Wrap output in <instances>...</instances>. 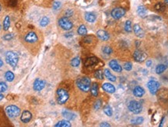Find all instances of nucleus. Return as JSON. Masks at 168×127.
<instances>
[{
  "label": "nucleus",
  "instance_id": "25",
  "mask_svg": "<svg viewBox=\"0 0 168 127\" xmlns=\"http://www.w3.org/2000/svg\"><path fill=\"white\" fill-rule=\"evenodd\" d=\"M55 126L56 127H70L71 126V123L68 121V120H61L59 121L57 124H55Z\"/></svg>",
  "mask_w": 168,
  "mask_h": 127
},
{
  "label": "nucleus",
  "instance_id": "29",
  "mask_svg": "<svg viewBox=\"0 0 168 127\" xmlns=\"http://www.w3.org/2000/svg\"><path fill=\"white\" fill-rule=\"evenodd\" d=\"M143 121H144V118L142 117V116H139V117H137V118H136V119H132V120H131V123H132V124H135V125H138V124L142 123Z\"/></svg>",
  "mask_w": 168,
  "mask_h": 127
},
{
  "label": "nucleus",
  "instance_id": "36",
  "mask_svg": "<svg viewBox=\"0 0 168 127\" xmlns=\"http://www.w3.org/2000/svg\"><path fill=\"white\" fill-rule=\"evenodd\" d=\"M7 88H8L7 84L5 82L1 81L0 82V92H5L7 90Z\"/></svg>",
  "mask_w": 168,
  "mask_h": 127
},
{
  "label": "nucleus",
  "instance_id": "20",
  "mask_svg": "<svg viewBox=\"0 0 168 127\" xmlns=\"http://www.w3.org/2000/svg\"><path fill=\"white\" fill-rule=\"evenodd\" d=\"M104 75H105V77L107 78V79L111 81H116V77L111 73V71H109V69H105L104 70Z\"/></svg>",
  "mask_w": 168,
  "mask_h": 127
},
{
  "label": "nucleus",
  "instance_id": "2",
  "mask_svg": "<svg viewBox=\"0 0 168 127\" xmlns=\"http://www.w3.org/2000/svg\"><path fill=\"white\" fill-rule=\"evenodd\" d=\"M19 61V57L17 54L13 51H8L6 54V61L12 67H16Z\"/></svg>",
  "mask_w": 168,
  "mask_h": 127
},
{
  "label": "nucleus",
  "instance_id": "48",
  "mask_svg": "<svg viewBox=\"0 0 168 127\" xmlns=\"http://www.w3.org/2000/svg\"><path fill=\"white\" fill-rule=\"evenodd\" d=\"M1 9H2V7H1V6H0V11H1Z\"/></svg>",
  "mask_w": 168,
  "mask_h": 127
},
{
  "label": "nucleus",
  "instance_id": "40",
  "mask_svg": "<svg viewBox=\"0 0 168 127\" xmlns=\"http://www.w3.org/2000/svg\"><path fill=\"white\" fill-rule=\"evenodd\" d=\"M13 35L11 34V33H8V34H6V35H4V36H3V39L5 40H10L11 39H13Z\"/></svg>",
  "mask_w": 168,
  "mask_h": 127
},
{
  "label": "nucleus",
  "instance_id": "46",
  "mask_svg": "<svg viewBox=\"0 0 168 127\" xmlns=\"http://www.w3.org/2000/svg\"><path fill=\"white\" fill-rule=\"evenodd\" d=\"M3 66V61L0 59V67H2Z\"/></svg>",
  "mask_w": 168,
  "mask_h": 127
},
{
  "label": "nucleus",
  "instance_id": "5",
  "mask_svg": "<svg viewBox=\"0 0 168 127\" xmlns=\"http://www.w3.org/2000/svg\"><path fill=\"white\" fill-rule=\"evenodd\" d=\"M59 25L64 30H69L73 27V23L69 20V19L67 16H64V17H61V19H59Z\"/></svg>",
  "mask_w": 168,
  "mask_h": 127
},
{
  "label": "nucleus",
  "instance_id": "45",
  "mask_svg": "<svg viewBox=\"0 0 168 127\" xmlns=\"http://www.w3.org/2000/svg\"><path fill=\"white\" fill-rule=\"evenodd\" d=\"M3 98H4V95L2 94V92H0V101H1V100H2V99H3Z\"/></svg>",
  "mask_w": 168,
  "mask_h": 127
},
{
  "label": "nucleus",
  "instance_id": "17",
  "mask_svg": "<svg viewBox=\"0 0 168 127\" xmlns=\"http://www.w3.org/2000/svg\"><path fill=\"white\" fill-rule=\"evenodd\" d=\"M61 114L67 120H73L76 118V115L73 112L66 110V109H64L61 112Z\"/></svg>",
  "mask_w": 168,
  "mask_h": 127
},
{
  "label": "nucleus",
  "instance_id": "10",
  "mask_svg": "<svg viewBox=\"0 0 168 127\" xmlns=\"http://www.w3.org/2000/svg\"><path fill=\"white\" fill-rule=\"evenodd\" d=\"M133 57H134V59H135L136 61H137V62H142V61H144L146 59L147 55L144 52H142V51H141L139 50H137L135 51V53L133 54Z\"/></svg>",
  "mask_w": 168,
  "mask_h": 127
},
{
  "label": "nucleus",
  "instance_id": "26",
  "mask_svg": "<svg viewBox=\"0 0 168 127\" xmlns=\"http://www.w3.org/2000/svg\"><path fill=\"white\" fill-rule=\"evenodd\" d=\"M14 78H15L14 74H13L12 71H8L6 73V75H5V78H6V80L7 81H9V82L13 81V79H14Z\"/></svg>",
  "mask_w": 168,
  "mask_h": 127
},
{
  "label": "nucleus",
  "instance_id": "28",
  "mask_svg": "<svg viewBox=\"0 0 168 127\" xmlns=\"http://www.w3.org/2000/svg\"><path fill=\"white\" fill-rule=\"evenodd\" d=\"M90 90H91V94L93 96H97L98 95V85L97 83H93L90 87Z\"/></svg>",
  "mask_w": 168,
  "mask_h": 127
},
{
  "label": "nucleus",
  "instance_id": "27",
  "mask_svg": "<svg viewBox=\"0 0 168 127\" xmlns=\"http://www.w3.org/2000/svg\"><path fill=\"white\" fill-rule=\"evenodd\" d=\"M77 32H78V34L79 35H80V36H85L87 33V27L84 25H81L78 28Z\"/></svg>",
  "mask_w": 168,
  "mask_h": 127
},
{
  "label": "nucleus",
  "instance_id": "30",
  "mask_svg": "<svg viewBox=\"0 0 168 127\" xmlns=\"http://www.w3.org/2000/svg\"><path fill=\"white\" fill-rule=\"evenodd\" d=\"M49 19L47 17V16H44L42 17V19L40 20V26L42 27H46L48 23H49Z\"/></svg>",
  "mask_w": 168,
  "mask_h": 127
},
{
  "label": "nucleus",
  "instance_id": "24",
  "mask_svg": "<svg viewBox=\"0 0 168 127\" xmlns=\"http://www.w3.org/2000/svg\"><path fill=\"white\" fill-rule=\"evenodd\" d=\"M167 69V66L165 64H159L156 66V73L158 74V75H160L162 74L163 72H164Z\"/></svg>",
  "mask_w": 168,
  "mask_h": 127
},
{
  "label": "nucleus",
  "instance_id": "32",
  "mask_svg": "<svg viewBox=\"0 0 168 127\" xmlns=\"http://www.w3.org/2000/svg\"><path fill=\"white\" fill-rule=\"evenodd\" d=\"M94 76L96 78L100 80H103L104 79V73H102V71L100 70H98L95 73H94Z\"/></svg>",
  "mask_w": 168,
  "mask_h": 127
},
{
  "label": "nucleus",
  "instance_id": "34",
  "mask_svg": "<svg viewBox=\"0 0 168 127\" xmlns=\"http://www.w3.org/2000/svg\"><path fill=\"white\" fill-rule=\"evenodd\" d=\"M104 113L107 115V116H109V117H111V116L112 115V114H113L112 109H111V108L109 105H106V106L104 107Z\"/></svg>",
  "mask_w": 168,
  "mask_h": 127
},
{
  "label": "nucleus",
  "instance_id": "6",
  "mask_svg": "<svg viewBox=\"0 0 168 127\" xmlns=\"http://www.w3.org/2000/svg\"><path fill=\"white\" fill-rule=\"evenodd\" d=\"M6 112L9 118H16V117L19 116V115L20 113V109L19 107L13 105H8L6 108Z\"/></svg>",
  "mask_w": 168,
  "mask_h": 127
},
{
  "label": "nucleus",
  "instance_id": "12",
  "mask_svg": "<svg viewBox=\"0 0 168 127\" xmlns=\"http://www.w3.org/2000/svg\"><path fill=\"white\" fill-rule=\"evenodd\" d=\"M109 66L111 67V68L115 72H118V73H121L122 71V67H121V65L119 64L118 63L117 61L115 60H111L110 62H109Z\"/></svg>",
  "mask_w": 168,
  "mask_h": 127
},
{
  "label": "nucleus",
  "instance_id": "38",
  "mask_svg": "<svg viewBox=\"0 0 168 127\" xmlns=\"http://www.w3.org/2000/svg\"><path fill=\"white\" fill-rule=\"evenodd\" d=\"M124 68L126 70V71H131L132 68V64L130 62H127L124 64Z\"/></svg>",
  "mask_w": 168,
  "mask_h": 127
},
{
  "label": "nucleus",
  "instance_id": "35",
  "mask_svg": "<svg viewBox=\"0 0 168 127\" xmlns=\"http://www.w3.org/2000/svg\"><path fill=\"white\" fill-rule=\"evenodd\" d=\"M102 51H103V53L104 54H107V55L111 54L112 52H113L112 49L110 47H108V46H105V47H104L102 48Z\"/></svg>",
  "mask_w": 168,
  "mask_h": 127
},
{
  "label": "nucleus",
  "instance_id": "21",
  "mask_svg": "<svg viewBox=\"0 0 168 127\" xmlns=\"http://www.w3.org/2000/svg\"><path fill=\"white\" fill-rule=\"evenodd\" d=\"M85 19L89 23H93L96 20V16L93 13H85Z\"/></svg>",
  "mask_w": 168,
  "mask_h": 127
},
{
  "label": "nucleus",
  "instance_id": "47",
  "mask_svg": "<svg viewBox=\"0 0 168 127\" xmlns=\"http://www.w3.org/2000/svg\"><path fill=\"white\" fill-rule=\"evenodd\" d=\"M165 1V3L167 4V5H168V0H164Z\"/></svg>",
  "mask_w": 168,
  "mask_h": 127
},
{
  "label": "nucleus",
  "instance_id": "11",
  "mask_svg": "<svg viewBox=\"0 0 168 127\" xmlns=\"http://www.w3.org/2000/svg\"><path fill=\"white\" fill-rule=\"evenodd\" d=\"M45 87V82L44 80L36 79L33 82V89L36 92H40L42 89H44V88Z\"/></svg>",
  "mask_w": 168,
  "mask_h": 127
},
{
  "label": "nucleus",
  "instance_id": "41",
  "mask_svg": "<svg viewBox=\"0 0 168 127\" xmlns=\"http://www.w3.org/2000/svg\"><path fill=\"white\" fill-rule=\"evenodd\" d=\"M100 106H101V101H100V100L97 101V102H96L95 105H94V109H95L96 110H97V109H99L100 108Z\"/></svg>",
  "mask_w": 168,
  "mask_h": 127
},
{
  "label": "nucleus",
  "instance_id": "8",
  "mask_svg": "<svg viewBox=\"0 0 168 127\" xmlns=\"http://www.w3.org/2000/svg\"><path fill=\"white\" fill-rule=\"evenodd\" d=\"M147 87L150 92L151 94L153 95H156L159 88H160V83L157 82L156 81H154V80H151L148 83H147Z\"/></svg>",
  "mask_w": 168,
  "mask_h": 127
},
{
  "label": "nucleus",
  "instance_id": "31",
  "mask_svg": "<svg viewBox=\"0 0 168 127\" xmlns=\"http://www.w3.org/2000/svg\"><path fill=\"white\" fill-rule=\"evenodd\" d=\"M124 30H125V31L128 32V33H130V32L132 31V23H131L130 20H127L125 22Z\"/></svg>",
  "mask_w": 168,
  "mask_h": 127
},
{
  "label": "nucleus",
  "instance_id": "37",
  "mask_svg": "<svg viewBox=\"0 0 168 127\" xmlns=\"http://www.w3.org/2000/svg\"><path fill=\"white\" fill-rule=\"evenodd\" d=\"M155 9L158 11H163L164 9V6L162 3H158L155 6Z\"/></svg>",
  "mask_w": 168,
  "mask_h": 127
},
{
  "label": "nucleus",
  "instance_id": "14",
  "mask_svg": "<svg viewBox=\"0 0 168 127\" xmlns=\"http://www.w3.org/2000/svg\"><path fill=\"white\" fill-rule=\"evenodd\" d=\"M97 37L99 39H100L103 41H107L110 38V36H109L108 33L105 31V30H98L97 33Z\"/></svg>",
  "mask_w": 168,
  "mask_h": 127
},
{
  "label": "nucleus",
  "instance_id": "16",
  "mask_svg": "<svg viewBox=\"0 0 168 127\" xmlns=\"http://www.w3.org/2000/svg\"><path fill=\"white\" fill-rule=\"evenodd\" d=\"M145 94V90L143 88L140 87V86H136L134 89H133V95L136 97L138 98H141Z\"/></svg>",
  "mask_w": 168,
  "mask_h": 127
},
{
  "label": "nucleus",
  "instance_id": "18",
  "mask_svg": "<svg viewBox=\"0 0 168 127\" xmlns=\"http://www.w3.org/2000/svg\"><path fill=\"white\" fill-rule=\"evenodd\" d=\"M98 61H99V60L96 57H89L85 61V66L86 67H91V66H93V65L97 64L98 63Z\"/></svg>",
  "mask_w": 168,
  "mask_h": 127
},
{
  "label": "nucleus",
  "instance_id": "19",
  "mask_svg": "<svg viewBox=\"0 0 168 127\" xmlns=\"http://www.w3.org/2000/svg\"><path fill=\"white\" fill-rule=\"evenodd\" d=\"M133 30H134V33L136 35V36L139 37V38H142L144 36V32L142 30V29L140 27L139 25L138 24H136L133 27Z\"/></svg>",
  "mask_w": 168,
  "mask_h": 127
},
{
  "label": "nucleus",
  "instance_id": "15",
  "mask_svg": "<svg viewBox=\"0 0 168 127\" xmlns=\"http://www.w3.org/2000/svg\"><path fill=\"white\" fill-rule=\"evenodd\" d=\"M102 88L105 91V92H107L108 93H114L115 92V87L112 84H111V83H104L103 85H102Z\"/></svg>",
  "mask_w": 168,
  "mask_h": 127
},
{
  "label": "nucleus",
  "instance_id": "9",
  "mask_svg": "<svg viewBox=\"0 0 168 127\" xmlns=\"http://www.w3.org/2000/svg\"><path fill=\"white\" fill-rule=\"evenodd\" d=\"M125 15V10L122 8H115L111 11V16L115 19H119Z\"/></svg>",
  "mask_w": 168,
  "mask_h": 127
},
{
  "label": "nucleus",
  "instance_id": "3",
  "mask_svg": "<svg viewBox=\"0 0 168 127\" xmlns=\"http://www.w3.org/2000/svg\"><path fill=\"white\" fill-rule=\"evenodd\" d=\"M69 98V93L66 90L63 88H59L57 90V102L59 104L63 105L65 104Z\"/></svg>",
  "mask_w": 168,
  "mask_h": 127
},
{
  "label": "nucleus",
  "instance_id": "42",
  "mask_svg": "<svg viewBox=\"0 0 168 127\" xmlns=\"http://www.w3.org/2000/svg\"><path fill=\"white\" fill-rule=\"evenodd\" d=\"M73 10H67L66 12H65V15L67 17H70V16H73Z\"/></svg>",
  "mask_w": 168,
  "mask_h": 127
},
{
  "label": "nucleus",
  "instance_id": "1",
  "mask_svg": "<svg viewBox=\"0 0 168 127\" xmlns=\"http://www.w3.org/2000/svg\"><path fill=\"white\" fill-rule=\"evenodd\" d=\"M76 85L79 90L84 92H87L90 91L91 87V81L87 77H83L79 78L76 81Z\"/></svg>",
  "mask_w": 168,
  "mask_h": 127
},
{
  "label": "nucleus",
  "instance_id": "39",
  "mask_svg": "<svg viewBox=\"0 0 168 127\" xmlns=\"http://www.w3.org/2000/svg\"><path fill=\"white\" fill-rule=\"evenodd\" d=\"M60 7H61V2H55L54 3V5H53V9H54L55 10L59 9Z\"/></svg>",
  "mask_w": 168,
  "mask_h": 127
},
{
  "label": "nucleus",
  "instance_id": "33",
  "mask_svg": "<svg viewBox=\"0 0 168 127\" xmlns=\"http://www.w3.org/2000/svg\"><path fill=\"white\" fill-rule=\"evenodd\" d=\"M80 64V59L79 57H75L71 61V65L74 67H76Z\"/></svg>",
  "mask_w": 168,
  "mask_h": 127
},
{
  "label": "nucleus",
  "instance_id": "23",
  "mask_svg": "<svg viewBox=\"0 0 168 127\" xmlns=\"http://www.w3.org/2000/svg\"><path fill=\"white\" fill-rule=\"evenodd\" d=\"M137 13L138 14V16L143 18L144 16H146V15L147 11H146V9L145 6H139L137 9Z\"/></svg>",
  "mask_w": 168,
  "mask_h": 127
},
{
  "label": "nucleus",
  "instance_id": "7",
  "mask_svg": "<svg viewBox=\"0 0 168 127\" xmlns=\"http://www.w3.org/2000/svg\"><path fill=\"white\" fill-rule=\"evenodd\" d=\"M24 40L26 43L29 44H33L37 42L38 37L37 35L34 32H29L24 37Z\"/></svg>",
  "mask_w": 168,
  "mask_h": 127
},
{
  "label": "nucleus",
  "instance_id": "13",
  "mask_svg": "<svg viewBox=\"0 0 168 127\" xmlns=\"http://www.w3.org/2000/svg\"><path fill=\"white\" fill-rule=\"evenodd\" d=\"M32 119V114H31V112L29 111H23V112L22 113L21 115V117H20V119L23 123H29Z\"/></svg>",
  "mask_w": 168,
  "mask_h": 127
},
{
  "label": "nucleus",
  "instance_id": "43",
  "mask_svg": "<svg viewBox=\"0 0 168 127\" xmlns=\"http://www.w3.org/2000/svg\"><path fill=\"white\" fill-rule=\"evenodd\" d=\"M100 126H111V125L110 124H108V123H102L100 125Z\"/></svg>",
  "mask_w": 168,
  "mask_h": 127
},
{
  "label": "nucleus",
  "instance_id": "44",
  "mask_svg": "<svg viewBox=\"0 0 168 127\" xmlns=\"http://www.w3.org/2000/svg\"><path fill=\"white\" fill-rule=\"evenodd\" d=\"M151 64H152V61H147V62H146V66L147 67H150Z\"/></svg>",
  "mask_w": 168,
  "mask_h": 127
},
{
  "label": "nucleus",
  "instance_id": "4",
  "mask_svg": "<svg viewBox=\"0 0 168 127\" xmlns=\"http://www.w3.org/2000/svg\"><path fill=\"white\" fill-rule=\"evenodd\" d=\"M128 108L129 111L132 112L134 114H138L142 110V105L141 102H137V101H131L128 103Z\"/></svg>",
  "mask_w": 168,
  "mask_h": 127
},
{
  "label": "nucleus",
  "instance_id": "49",
  "mask_svg": "<svg viewBox=\"0 0 168 127\" xmlns=\"http://www.w3.org/2000/svg\"><path fill=\"white\" fill-rule=\"evenodd\" d=\"M1 28H2V27H1V24H0V30H1Z\"/></svg>",
  "mask_w": 168,
  "mask_h": 127
},
{
  "label": "nucleus",
  "instance_id": "22",
  "mask_svg": "<svg viewBox=\"0 0 168 127\" xmlns=\"http://www.w3.org/2000/svg\"><path fill=\"white\" fill-rule=\"evenodd\" d=\"M10 27V18L9 16H6L3 20V30L5 31L8 30Z\"/></svg>",
  "mask_w": 168,
  "mask_h": 127
}]
</instances>
